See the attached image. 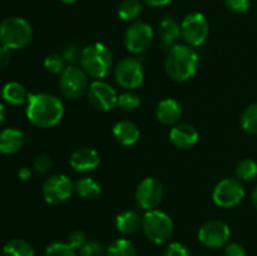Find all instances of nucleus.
<instances>
[{"mask_svg": "<svg viewBox=\"0 0 257 256\" xmlns=\"http://www.w3.org/2000/svg\"><path fill=\"white\" fill-rule=\"evenodd\" d=\"M230 236L231 230L227 223L218 220L208 221L198 231V240L211 248L226 246L230 240Z\"/></svg>", "mask_w": 257, "mask_h": 256, "instance_id": "nucleus-12", "label": "nucleus"}, {"mask_svg": "<svg viewBox=\"0 0 257 256\" xmlns=\"http://www.w3.org/2000/svg\"><path fill=\"white\" fill-rule=\"evenodd\" d=\"M124 110H135L141 105V99L136 93L124 92L118 95V104Z\"/></svg>", "mask_w": 257, "mask_h": 256, "instance_id": "nucleus-30", "label": "nucleus"}, {"mask_svg": "<svg viewBox=\"0 0 257 256\" xmlns=\"http://www.w3.org/2000/svg\"><path fill=\"white\" fill-rule=\"evenodd\" d=\"M225 256H246V250L237 242H231L225 246Z\"/></svg>", "mask_w": 257, "mask_h": 256, "instance_id": "nucleus-38", "label": "nucleus"}, {"mask_svg": "<svg viewBox=\"0 0 257 256\" xmlns=\"http://www.w3.org/2000/svg\"><path fill=\"white\" fill-rule=\"evenodd\" d=\"M80 55H82V50H79L78 45L75 44H69L65 47L64 52H63V58H64L65 62H68L69 64L80 60Z\"/></svg>", "mask_w": 257, "mask_h": 256, "instance_id": "nucleus-35", "label": "nucleus"}, {"mask_svg": "<svg viewBox=\"0 0 257 256\" xmlns=\"http://www.w3.org/2000/svg\"><path fill=\"white\" fill-rule=\"evenodd\" d=\"M163 256H192L190 250L180 242H172L166 247Z\"/></svg>", "mask_w": 257, "mask_h": 256, "instance_id": "nucleus-33", "label": "nucleus"}, {"mask_svg": "<svg viewBox=\"0 0 257 256\" xmlns=\"http://www.w3.org/2000/svg\"><path fill=\"white\" fill-rule=\"evenodd\" d=\"M10 62V49L0 44V68H4Z\"/></svg>", "mask_w": 257, "mask_h": 256, "instance_id": "nucleus-39", "label": "nucleus"}, {"mask_svg": "<svg viewBox=\"0 0 257 256\" xmlns=\"http://www.w3.org/2000/svg\"><path fill=\"white\" fill-rule=\"evenodd\" d=\"M27 103L28 119L37 127H54L64 114V105L62 100L49 93L29 94Z\"/></svg>", "mask_w": 257, "mask_h": 256, "instance_id": "nucleus-1", "label": "nucleus"}, {"mask_svg": "<svg viewBox=\"0 0 257 256\" xmlns=\"http://www.w3.org/2000/svg\"><path fill=\"white\" fill-rule=\"evenodd\" d=\"M87 242V236H85V233L82 232V231H73L69 235V237H68V243H69L74 250H80Z\"/></svg>", "mask_w": 257, "mask_h": 256, "instance_id": "nucleus-34", "label": "nucleus"}, {"mask_svg": "<svg viewBox=\"0 0 257 256\" xmlns=\"http://www.w3.org/2000/svg\"><path fill=\"white\" fill-rule=\"evenodd\" d=\"M226 7L233 13H245L250 8L251 0H225Z\"/></svg>", "mask_w": 257, "mask_h": 256, "instance_id": "nucleus-37", "label": "nucleus"}, {"mask_svg": "<svg viewBox=\"0 0 257 256\" xmlns=\"http://www.w3.org/2000/svg\"><path fill=\"white\" fill-rule=\"evenodd\" d=\"M170 140L176 147L186 150L197 143L198 132L193 125L187 124V123H180L171 130Z\"/></svg>", "mask_w": 257, "mask_h": 256, "instance_id": "nucleus-16", "label": "nucleus"}, {"mask_svg": "<svg viewBox=\"0 0 257 256\" xmlns=\"http://www.w3.org/2000/svg\"><path fill=\"white\" fill-rule=\"evenodd\" d=\"M74 191L85 200H93L99 196L100 185L93 178L83 177L74 183Z\"/></svg>", "mask_w": 257, "mask_h": 256, "instance_id": "nucleus-24", "label": "nucleus"}, {"mask_svg": "<svg viewBox=\"0 0 257 256\" xmlns=\"http://www.w3.org/2000/svg\"><path fill=\"white\" fill-rule=\"evenodd\" d=\"M213 201L217 206L230 208L237 206L245 197V188L238 178H225L213 188Z\"/></svg>", "mask_w": 257, "mask_h": 256, "instance_id": "nucleus-7", "label": "nucleus"}, {"mask_svg": "<svg viewBox=\"0 0 257 256\" xmlns=\"http://www.w3.org/2000/svg\"><path fill=\"white\" fill-rule=\"evenodd\" d=\"M251 202H252L253 207L257 210V186L255 187V190L252 191V195H251Z\"/></svg>", "mask_w": 257, "mask_h": 256, "instance_id": "nucleus-42", "label": "nucleus"}, {"mask_svg": "<svg viewBox=\"0 0 257 256\" xmlns=\"http://www.w3.org/2000/svg\"><path fill=\"white\" fill-rule=\"evenodd\" d=\"M100 162L99 155L93 148H79L70 157V166L78 172H89L98 167Z\"/></svg>", "mask_w": 257, "mask_h": 256, "instance_id": "nucleus-15", "label": "nucleus"}, {"mask_svg": "<svg viewBox=\"0 0 257 256\" xmlns=\"http://www.w3.org/2000/svg\"><path fill=\"white\" fill-rule=\"evenodd\" d=\"M163 197V187L160 181L147 177L138 185L136 190V201L143 210H155Z\"/></svg>", "mask_w": 257, "mask_h": 256, "instance_id": "nucleus-14", "label": "nucleus"}, {"mask_svg": "<svg viewBox=\"0 0 257 256\" xmlns=\"http://www.w3.org/2000/svg\"><path fill=\"white\" fill-rule=\"evenodd\" d=\"M0 256H4V255H2V253H0Z\"/></svg>", "mask_w": 257, "mask_h": 256, "instance_id": "nucleus-45", "label": "nucleus"}, {"mask_svg": "<svg viewBox=\"0 0 257 256\" xmlns=\"http://www.w3.org/2000/svg\"><path fill=\"white\" fill-rule=\"evenodd\" d=\"M44 67L53 74H59V73L62 74L63 70L65 69V60L59 54H49L45 58Z\"/></svg>", "mask_w": 257, "mask_h": 256, "instance_id": "nucleus-31", "label": "nucleus"}, {"mask_svg": "<svg viewBox=\"0 0 257 256\" xmlns=\"http://www.w3.org/2000/svg\"><path fill=\"white\" fill-rule=\"evenodd\" d=\"M115 227L123 235H133L142 227V217L135 211H123L115 217Z\"/></svg>", "mask_w": 257, "mask_h": 256, "instance_id": "nucleus-21", "label": "nucleus"}, {"mask_svg": "<svg viewBox=\"0 0 257 256\" xmlns=\"http://www.w3.org/2000/svg\"><path fill=\"white\" fill-rule=\"evenodd\" d=\"M236 176L238 180L248 181L257 176V162L251 158H245L240 161L236 166Z\"/></svg>", "mask_w": 257, "mask_h": 256, "instance_id": "nucleus-28", "label": "nucleus"}, {"mask_svg": "<svg viewBox=\"0 0 257 256\" xmlns=\"http://www.w3.org/2000/svg\"><path fill=\"white\" fill-rule=\"evenodd\" d=\"M60 2L65 3V4H72V3H74L75 0H60Z\"/></svg>", "mask_w": 257, "mask_h": 256, "instance_id": "nucleus-44", "label": "nucleus"}, {"mask_svg": "<svg viewBox=\"0 0 257 256\" xmlns=\"http://www.w3.org/2000/svg\"><path fill=\"white\" fill-rule=\"evenodd\" d=\"M60 90L68 99H77L82 97L88 88V75L82 68L77 65H68L63 70L59 80Z\"/></svg>", "mask_w": 257, "mask_h": 256, "instance_id": "nucleus-6", "label": "nucleus"}, {"mask_svg": "<svg viewBox=\"0 0 257 256\" xmlns=\"http://www.w3.org/2000/svg\"><path fill=\"white\" fill-rule=\"evenodd\" d=\"M80 68L87 75L100 80L109 73L113 64L110 50L102 43H94L82 50L80 55Z\"/></svg>", "mask_w": 257, "mask_h": 256, "instance_id": "nucleus-3", "label": "nucleus"}, {"mask_svg": "<svg viewBox=\"0 0 257 256\" xmlns=\"http://www.w3.org/2000/svg\"><path fill=\"white\" fill-rule=\"evenodd\" d=\"M32 39V25L23 18L9 17L0 23V44L9 49H23Z\"/></svg>", "mask_w": 257, "mask_h": 256, "instance_id": "nucleus-4", "label": "nucleus"}, {"mask_svg": "<svg viewBox=\"0 0 257 256\" xmlns=\"http://www.w3.org/2000/svg\"><path fill=\"white\" fill-rule=\"evenodd\" d=\"M208 35V23L201 13H191L181 24V37L190 47H200Z\"/></svg>", "mask_w": 257, "mask_h": 256, "instance_id": "nucleus-8", "label": "nucleus"}, {"mask_svg": "<svg viewBox=\"0 0 257 256\" xmlns=\"http://www.w3.org/2000/svg\"><path fill=\"white\" fill-rule=\"evenodd\" d=\"M105 256H137V250L130 240L118 238L110 243L105 251Z\"/></svg>", "mask_w": 257, "mask_h": 256, "instance_id": "nucleus-25", "label": "nucleus"}, {"mask_svg": "<svg viewBox=\"0 0 257 256\" xmlns=\"http://www.w3.org/2000/svg\"><path fill=\"white\" fill-rule=\"evenodd\" d=\"M25 137L22 131L15 128H7L0 132V153L13 155L18 152L24 145Z\"/></svg>", "mask_w": 257, "mask_h": 256, "instance_id": "nucleus-18", "label": "nucleus"}, {"mask_svg": "<svg viewBox=\"0 0 257 256\" xmlns=\"http://www.w3.org/2000/svg\"><path fill=\"white\" fill-rule=\"evenodd\" d=\"M241 125L250 135H257V103H252L243 110Z\"/></svg>", "mask_w": 257, "mask_h": 256, "instance_id": "nucleus-27", "label": "nucleus"}, {"mask_svg": "<svg viewBox=\"0 0 257 256\" xmlns=\"http://www.w3.org/2000/svg\"><path fill=\"white\" fill-rule=\"evenodd\" d=\"M200 58L190 45L176 44L167 50L165 68L167 74L176 82H186L196 74Z\"/></svg>", "mask_w": 257, "mask_h": 256, "instance_id": "nucleus-2", "label": "nucleus"}, {"mask_svg": "<svg viewBox=\"0 0 257 256\" xmlns=\"http://www.w3.org/2000/svg\"><path fill=\"white\" fill-rule=\"evenodd\" d=\"M145 4H147L148 7L152 8H160V7H166V5L170 4L172 0H142Z\"/></svg>", "mask_w": 257, "mask_h": 256, "instance_id": "nucleus-40", "label": "nucleus"}, {"mask_svg": "<svg viewBox=\"0 0 257 256\" xmlns=\"http://www.w3.org/2000/svg\"><path fill=\"white\" fill-rule=\"evenodd\" d=\"M115 80L125 89H135L143 83V65L136 58H124L115 67Z\"/></svg>", "mask_w": 257, "mask_h": 256, "instance_id": "nucleus-10", "label": "nucleus"}, {"mask_svg": "<svg viewBox=\"0 0 257 256\" xmlns=\"http://www.w3.org/2000/svg\"><path fill=\"white\" fill-rule=\"evenodd\" d=\"M160 35L162 47L166 50H170L171 48L177 44V40L180 39L181 25L173 18H165L160 24Z\"/></svg>", "mask_w": 257, "mask_h": 256, "instance_id": "nucleus-19", "label": "nucleus"}, {"mask_svg": "<svg viewBox=\"0 0 257 256\" xmlns=\"http://www.w3.org/2000/svg\"><path fill=\"white\" fill-rule=\"evenodd\" d=\"M4 119H5V108H4V105L0 103V125L3 124Z\"/></svg>", "mask_w": 257, "mask_h": 256, "instance_id": "nucleus-43", "label": "nucleus"}, {"mask_svg": "<svg viewBox=\"0 0 257 256\" xmlns=\"http://www.w3.org/2000/svg\"><path fill=\"white\" fill-rule=\"evenodd\" d=\"M4 256H35L33 246L23 238H13L8 241L3 248Z\"/></svg>", "mask_w": 257, "mask_h": 256, "instance_id": "nucleus-23", "label": "nucleus"}, {"mask_svg": "<svg viewBox=\"0 0 257 256\" xmlns=\"http://www.w3.org/2000/svg\"><path fill=\"white\" fill-rule=\"evenodd\" d=\"M153 35V29L150 24L145 22H135L125 32V48L133 54H141L150 48Z\"/></svg>", "mask_w": 257, "mask_h": 256, "instance_id": "nucleus-11", "label": "nucleus"}, {"mask_svg": "<svg viewBox=\"0 0 257 256\" xmlns=\"http://www.w3.org/2000/svg\"><path fill=\"white\" fill-rule=\"evenodd\" d=\"M156 117L163 124H176L182 117V108L176 99L167 98L161 100L156 108Z\"/></svg>", "mask_w": 257, "mask_h": 256, "instance_id": "nucleus-17", "label": "nucleus"}, {"mask_svg": "<svg viewBox=\"0 0 257 256\" xmlns=\"http://www.w3.org/2000/svg\"><path fill=\"white\" fill-rule=\"evenodd\" d=\"M28 92L23 84L18 82H9L3 87L2 98L10 105H22L28 102Z\"/></svg>", "mask_w": 257, "mask_h": 256, "instance_id": "nucleus-22", "label": "nucleus"}, {"mask_svg": "<svg viewBox=\"0 0 257 256\" xmlns=\"http://www.w3.org/2000/svg\"><path fill=\"white\" fill-rule=\"evenodd\" d=\"M44 256H77V250L68 242H53L47 246Z\"/></svg>", "mask_w": 257, "mask_h": 256, "instance_id": "nucleus-29", "label": "nucleus"}, {"mask_svg": "<svg viewBox=\"0 0 257 256\" xmlns=\"http://www.w3.org/2000/svg\"><path fill=\"white\" fill-rule=\"evenodd\" d=\"M18 176H19L20 180L27 181L32 177V171H30L28 167H22L19 170V172H18Z\"/></svg>", "mask_w": 257, "mask_h": 256, "instance_id": "nucleus-41", "label": "nucleus"}, {"mask_svg": "<svg viewBox=\"0 0 257 256\" xmlns=\"http://www.w3.org/2000/svg\"><path fill=\"white\" fill-rule=\"evenodd\" d=\"M52 167V161H50L49 156L40 155L35 158L34 161V171L37 173H45L50 170Z\"/></svg>", "mask_w": 257, "mask_h": 256, "instance_id": "nucleus-36", "label": "nucleus"}, {"mask_svg": "<svg viewBox=\"0 0 257 256\" xmlns=\"http://www.w3.org/2000/svg\"><path fill=\"white\" fill-rule=\"evenodd\" d=\"M88 100L95 109L107 112L118 104V94L108 83L95 80L88 88Z\"/></svg>", "mask_w": 257, "mask_h": 256, "instance_id": "nucleus-13", "label": "nucleus"}, {"mask_svg": "<svg viewBox=\"0 0 257 256\" xmlns=\"http://www.w3.org/2000/svg\"><path fill=\"white\" fill-rule=\"evenodd\" d=\"M173 221L166 212L150 210L142 217V230L146 237L153 243H165L173 233Z\"/></svg>", "mask_w": 257, "mask_h": 256, "instance_id": "nucleus-5", "label": "nucleus"}, {"mask_svg": "<svg viewBox=\"0 0 257 256\" xmlns=\"http://www.w3.org/2000/svg\"><path fill=\"white\" fill-rule=\"evenodd\" d=\"M142 13V2L141 0H123L118 7V15L122 20H135Z\"/></svg>", "mask_w": 257, "mask_h": 256, "instance_id": "nucleus-26", "label": "nucleus"}, {"mask_svg": "<svg viewBox=\"0 0 257 256\" xmlns=\"http://www.w3.org/2000/svg\"><path fill=\"white\" fill-rule=\"evenodd\" d=\"M104 248L97 241H88L79 250L80 256H104Z\"/></svg>", "mask_w": 257, "mask_h": 256, "instance_id": "nucleus-32", "label": "nucleus"}, {"mask_svg": "<svg viewBox=\"0 0 257 256\" xmlns=\"http://www.w3.org/2000/svg\"><path fill=\"white\" fill-rule=\"evenodd\" d=\"M113 136L123 146H132L140 140V128L131 120H120L113 127Z\"/></svg>", "mask_w": 257, "mask_h": 256, "instance_id": "nucleus-20", "label": "nucleus"}, {"mask_svg": "<svg viewBox=\"0 0 257 256\" xmlns=\"http://www.w3.org/2000/svg\"><path fill=\"white\" fill-rule=\"evenodd\" d=\"M74 191V183L68 176L57 173L52 175L44 181L42 187V193L48 203L57 205L68 200Z\"/></svg>", "mask_w": 257, "mask_h": 256, "instance_id": "nucleus-9", "label": "nucleus"}]
</instances>
